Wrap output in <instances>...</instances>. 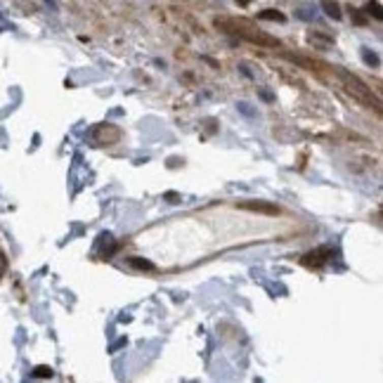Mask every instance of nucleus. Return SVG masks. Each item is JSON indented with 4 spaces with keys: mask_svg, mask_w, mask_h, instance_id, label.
<instances>
[{
    "mask_svg": "<svg viewBox=\"0 0 383 383\" xmlns=\"http://www.w3.org/2000/svg\"><path fill=\"white\" fill-rule=\"evenodd\" d=\"M341 76H343V81H345V85H348V92L350 95H355L360 102H367V104H374L378 109V102L376 100H371V92H369V88L364 85L360 78H355V76H350V74H345V71H341Z\"/></svg>",
    "mask_w": 383,
    "mask_h": 383,
    "instance_id": "f257e3e1",
    "label": "nucleus"
},
{
    "mask_svg": "<svg viewBox=\"0 0 383 383\" xmlns=\"http://www.w3.org/2000/svg\"><path fill=\"white\" fill-rule=\"evenodd\" d=\"M331 256H334V248L324 246V248H317V251H310V253H305L301 263H303V265H308V267H322L329 258H331Z\"/></svg>",
    "mask_w": 383,
    "mask_h": 383,
    "instance_id": "f03ea898",
    "label": "nucleus"
},
{
    "mask_svg": "<svg viewBox=\"0 0 383 383\" xmlns=\"http://www.w3.org/2000/svg\"><path fill=\"white\" fill-rule=\"evenodd\" d=\"M239 208L251 213H263V215H279V208L274 204H265V201H244V204H239Z\"/></svg>",
    "mask_w": 383,
    "mask_h": 383,
    "instance_id": "7ed1b4c3",
    "label": "nucleus"
},
{
    "mask_svg": "<svg viewBox=\"0 0 383 383\" xmlns=\"http://www.w3.org/2000/svg\"><path fill=\"white\" fill-rule=\"evenodd\" d=\"M118 128H114V125H100V128L95 130V137L100 140V142H116L118 140Z\"/></svg>",
    "mask_w": 383,
    "mask_h": 383,
    "instance_id": "20e7f679",
    "label": "nucleus"
},
{
    "mask_svg": "<svg viewBox=\"0 0 383 383\" xmlns=\"http://www.w3.org/2000/svg\"><path fill=\"white\" fill-rule=\"evenodd\" d=\"M258 17H260V19H267V21H279V24H284V21H286V17H284L279 10H263Z\"/></svg>",
    "mask_w": 383,
    "mask_h": 383,
    "instance_id": "39448f33",
    "label": "nucleus"
},
{
    "mask_svg": "<svg viewBox=\"0 0 383 383\" xmlns=\"http://www.w3.org/2000/svg\"><path fill=\"white\" fill-rule=\"evenodd\" d=\"M324 12L331 17V19H341V7L334 0H324Z\"/></svg>",
    "mask_w": 383,
    "mask_h": 383,
    "instance_id": "423d86ee",
    "label": "nucleus"
},
{
    "mask_svg": "<svg viewBox=\"0 0 383 383\" xmlns=\"http://www.w3.org/2000/svg\"><path fill=\"white\" fill-rule=\"evenodd\" d=\"M130 265L135 267V270H147V272L154 270V265H151L149 260H144V258H130Z\"/></svg>",
    "mask_w": 383,
    "mask_h": 383,
    "instance_id": "0eeeda50",
    "label": "nucleus"
},
{
    "mask_svg": "<svg viewBox=\"0 0 383 383\" xmlns=\"http://www.w3.org/2000/svg\"><path fill=\"white\" fill-rule=\"evenodd\" d=\"M36 376L48 378V376H52V369H50V367H38V369H36Z\"/></svg>",
    "mask_w": 383,
    "mask_h": 383,
    "instance_id": "6e6552de",
    "label": "nucleus"
},
{
    "mask_svg": "<svg viewBox=\"0 0 383 383\" xmlns=\"http://www.w3.org/2000/svg\"><path fill=\"white\" fill-rule=\"evenodd\" d=\"M364 62H367V64H378V57L371 55L369 50H364Z\"/></svg>",
    "mask_w": 383,
    "mask_h": 383,
    "instance_id": "1a4fd4ad",
    "label": "nucleus"
},
{
    "mask_svg": "<svg viewBox=\"0 0 383 383\" xmlns=\"http://www.w3.org/2000/svg\"><path fill=\"white\" fill-rule=\"evenodd\" d=\"M353 19H355L360 26H364V24H367V17H364L362 12H353Z\"/></svg>",
    "mask_w": 383,
    "mask_h": 383,
    "instance_id": "9d476101",
    "label": "nucleus"
},
{
    "mask_svg": "<svg viewBox=\"0 0 383 383\" xmlns=\"http://www.w3.org/2000/svg\"><path fill=\"white\" fill-rule=\"evenodd\" d=\"M369 12L374 14L376 19H381V10H378V5H376V3H374V5H369Z\"/></svg>",
    "mask_w": 383,
    "mask_h": 383,
    "instance_id": "9b49d317",
    "label": "nucleus"
},
{
    "mask_svg": "<svg viewBox=\"0 0 383 383\" xmlns=\"http://www.w3.org/2000/svg\"><path fill=\"white\" fill-rule=\"evenodd\" d=\"M166 199H171V204H175V201H178V194H166Z\"/></svg>",
    "mask_w": 383,
    "mask_h": 383,
    "instance_id": "f8f14e48",
    "label": "nucleus"
},
{
    "mask_svg": "<svg viewBox=\"0 0 383 383\" xmlns=\"http://www.w3.org/2000/svg\"><path fill=\"white\" fill-rule=\"evenodd\" d=\"M237 3H239V5H241V7H246V5H248V3H251V0H237Z\"/></svg>",
    "mask_w": 383,
    "mask_h": 383,
    "instance_id": "ddd939ff",
    "label": "nucleus"
}]
</instances>
